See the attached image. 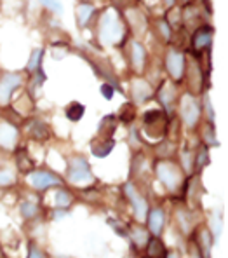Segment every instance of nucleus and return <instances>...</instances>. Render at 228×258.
I'll list each match as a JSON object with an SVG mask.
<instances>
[{"mask_svg":"<svg viewBox=\"0 0 228 258\" xmlns=\"http://www.w3.org/2000/svg\"><path fill=\"white\" fill-rule=\"evenodd\" d=\"M129 30L122 23L119 11L115 7L105 9L98 20V39L103 45H122L127 39Z\"/></svg>","mask_w":228,"mask_h":258,"instance_id":"obj_1","label":"nucleus"},{"mask_svg":"<svg viewBox=\"0 0 228 258\" xmlns=\"http://www.w3.org/2000/svg\"><path fill=\"white\" fill-rule=\"evenodd\" d=\"M143 126L141 131L146 138L150 140H159L161 136H164L167 129V115L162 108H150L143 113Z\"/></svg>","mask_w":228,"mask_h":258,"instance_id":"obj_2","label":"nucleus"},{"mask_svg":"<svg viewBox=\"0 0 228 258\" xmlns=\"http://www.w3.org/2000/svg\"><path fill=\"white\" fill-rule=\"evenodd\" d=\"M68 180L77 187H87L94 183V174L89 168V162L84 157H71L68 161Z\"/></svg>","mask_w":228,"mask_h":258,"instance_id":"obj_3","label":"nucleus"},{"mask_svg":"<svg viewBox=\"0 0 228 258\" xmlns=\"http://www.w3.org/2000/svg\"><path fill=\"white\" fill-rule=\"evenodd\" d=\"M155 171H157L159 180L167 187V190L176 192L180 185L183 183V173H181L180 166L174 164V162L159 161L157 166H155Z\"/></svg>","mask_w":228,"mask_h":258,"instance_id":"obj_4","label":"nucleus"},{"mask_svg":"<svg viewBox=\"0 0 228 258\" xmlns=\"http://www.w3.org/2000/svg\"><path fill=\"white\" fill-rule=\"evenodd\" d=\"M200 112H202V107H200L199 100L193 93H185L180 100V115L181 120H183L187 126L192 129L197 126L199 122Z\"/></svg>","mask_w":228,"mask_h":258,"instance_id":"obj_5","label":"nucleus"},{"mask_svg":"<svg viewBox=\"0 0 228 258\" xmlns=\"http://www.w3.org/2000/svg\"><path fill=\"white\" fill-rule=\"evenodd\" d=\"M166 70L169 74V77L173 79V82H181L187 74V58L181 51L171 47L166 54Z\"/></svg>","mask_w":228,"mask_h":258,"instance_id":"obj_6","label":"nucleus"},{"mask_svg":"<svg viewBox=\"0 0 228 258\" xmlns=\"http://www.w3.org/2000/svg\"><path fill=\"white\" fill-rule=\"evenodd\" d=\"M21 84H23L21 74H11V72L2 74V77H0V105L9 103L13 91L18 89Z\"/></svg>","mask_w":228,"mask_h":258,"instance_id":"obj_7","label":"nucleus"},{"mask_svg":"<svg viewBox=\"0 0 228 258\" xmlns=\"http://www.w3.org/2000/svg\"><path fill=\"white\" fill-rule=\"evenodd\" d=\"M124 192H125V196H127V199L131 201L132 208H134L136 220H138V222H143V220L146 218V215H148V203L145 201V197L139 196L138 190H136L132 183H125L124 185Z\"/></svg>","mask_w":228,"mask_h":258,"instance_id":"obj_8","label":"nucleus"},{"mask_svg":"<svg viewBox=\"0 0 228 258\" xmlns=\"http://www.w3.org/2000/svg\"><path fill=\"white\" fill-rule=\"evenodd\" d=\"M212 39H214V28L212 26H199V28L193 32L192 37V47L195 52L209 51L212 45Z\"/></svg>","mask_w":228,"mask_h":258,"instance_id":"obj_9","label":"nucleus"},{"mask_svg":"<svg viewBox=\"0 0 228 258\" xmlns=\"http://www.w3.org/2000/svg\"><path fill=\"white\" fill-rule=\"evenodd\" d=\"M28 183L37 190H47V188L59 185L61 180H59V176L49 171H33L32 174H28Z\"/></svg>","mask_w":228,"mask_h":258,"instance_id":"obj_10","label":"nucleus"},{"mask_svg":"<svg viewBox=\"0 0 228 258\" xmlns=\"http://www.w3.org/2000/svg\"><path fill=\"white\" fill-rule=\"evenodd\" d=\"M20 140V133L14 124L7 120H0V147L4 150H14Z\"/></svg>","mask_w":228,"mask_h":258,"instance_id":"obj_11","label":"nucleus"},{"mask_svg":"<svg viewBox=\"0 0 228 258\" xmlns=\"http://www.w3.org/2000/svg\"><path fill=\"white\" fill-rule=\"evenodd\" d=\"M176 96H178L176 82H173V81L162 82V86L157 89V98H159V101L162 103V107L167 110L166 113H169L171 110H173L174 103H176Z\"/></svg>","mask_w":228,"mask_h":258,"instance_id":"obj_12","label":"nucleus"},{"mask_svg":"<svg viewBox=\"0 0 228 258\" xmlns=\"http://www.w3.org/2000/svg\"><path fill=\"white\" fill-rule=\"evenodd\" d=\"M154 96V89H151V86L148 84L146 81H143V79H134L131 84V98L134 103H145L148 101L150 98Z\"/></svg>","mask_w":228,"mask_h":258,"instance_id":"obj_13","label":"nucleus"},{"mask_svg":"<svg viewBox=\"0 0 228 258\" xmlns=\"http://www.w3.org/2000/svg\"><path fill=\"white\" fill-rule=\"evenodd\" d=\"M131 64L134 68L136 74H143L146 64V51L139 40H132L131 42Z\"/></svg>","mask_w":228,"mask_h":258,"instance_id":"obj_14","label":"nucleus"},{"mask_svg":"<svg viewBox=\"0 0 228 258\" xmlns=\"http://www.w3.org/2000/svg\"><path fill=\"white\" fill-rule=\"evenodd\" d=\"M113 147H115V140H113V136L112 138L98 136V138L91 143V150H93V154L96 155V157H106V155L113 150Z\"/></svg>","mask_w":228,"mask_h":258,"instance_id":"obj_15","label":"nucleus"},{"mask_svg":"<svg viewBox=\"0 0 228 258\" xmlns=\"http://www.w3.org/2000/svg\"><path fill=\"white\" fill-rule=\"evenodd\" d=\"M146 216H148V229H150V232L159 236L162 232V227H164V211L155 208Z\"/></svg>","mask_w":228,"mask_h":258,"instance_id":"obj_16","label":"nucleus"},{"mask_svg":"<svg viewBox=\"0 0 228 258\" xmlns=\"http://www.w3.org/2000/svg\"><path fill=\"white\" fill-rule=\"evenodd\" d=\"M94 14V6L91 2H82L79 4L77 7V23L81 28H86L87 25H89L91 18H93Z\"/></svg>","mask_w":228,"mask_h":258,"instance_id":"obj_17","label":"nucleus"},{"mask_svg":"<svg viewBox=\"0 0 228 258\" xmlns=\"http://www.w3.org/2000/svg\"><path fill=\"white\" fill-rule=\"evenodd\" d=\"M115 129H117V119L113 115H106L101 119L100 127H98V135L103 136V138H112Z\"/></svg>","mask_w":228,"mask_h":258,"instance_id":"obj_18","label":"nucleus"},{"mask_svg":"<svg viewBox=\"0 0 228 258\" xmlns=\"http://www.w3.org/2000/svg\"><path fill=\"white\" fill-rule=\"evenodd\" d=\"M33 126L28 127V133L32 138L35 140H40V142H44V140H47L49 136H51V131H49L47 124H44L42 120H33Z\"/></svg>","mask_w":228,"mask_h":258,"instance_id":"obj_19","label":"nucleus"},{"mask_svg":"<svg viewBox=\"0 0 228 258\" xmlns=\"http://www.w3.org/2000/svg\"><path fill=\"white\" fill-rule=\"evenodd\" d=\"M84 112H86V107L79 101H71L70 105L66 107V117L71 120V122H77L84 117Z\"/></svg>","mask_w":228,"mask_h":258,"instance_id":"obj_20","label":"nucleus"},{"mask_svg":"<svg viewBox=\"0 0 228 258\" xmlns=\"http://www.w3.org/2000/svg\"><path fill=\"white\" fill-rule=\"evenodd\" d=\"M42 56H44V49H35V51L32 52V56H30V59H28V64H26V72H28V74H35V72L42 70V67H40Z\"/></svg>","mask_w":228,"mask_h":258,"instance_id":"obj_21","label":"nucleus"},{"mask_svg":"<svg viewBox=\"0 0 228 258\" xmlns=\"http://www.w3.org/2000/svg\"><path fill=\"white\" fill-rule=\"evenodd\" d=\"M131 239L134 241V244L138 246V248H141V246H145L148 242V234L141 227H134V229L131 230Z\"/></svg>","mask_w":228,"mask_h":258,"instance_id":"obj_22","label":"nucleus"},{"mask_svg":"<svg viewBox=\"0 0 228 258\" xmlns=\"http://www.w3.org/2000/svg\"><path fill=\"white\" fill-rule=\"evenodd\" d=\"M164 246H162V242L159 241L157 237L151 239L150 241V246H148V255H150L151 258H162L164 256Z\"/></svg>","mask_w":228,"mask_h":258,"instance_id":"obj_23","label":"nucleus"},{"mask_svg":"<svg viewBox=\"0 0 228 258\" xmlns=\"http://www.w3.org/2000/svg\"><path fill=\"white\" fill-rule=\"evenodd\" d=\"M136 117V108L132 103H124L122 108H120V120L122 122H132V119Z\"/></svg>","mask_w":228,"mask_h":258,"instance_id":"obj_24","label":"nucleus"},{"mask_svg":"<svg viewBox=\"0 0 228 258\" xmlns=\"http://www.w3.org/2000/svg\"><path fill=\"white\" fill-rule=\"evenodd\" d=\"M71 203V196L66 190H58L54 194V206L56 208H68Z\"/></svg>","mask_w":228,"mask_h":258,"instance_id":"obj_25","label":"nucleus"},{"mask_svg":"<svg viewBox=\"0 0 228 258\" xmlns=\"http://www.w3.org/2000/svg\"><path fill=\"white\" fill-rule=\"evenodd\" d=\"M16 180V174L11 169H0V187H9Z\"/></svg>","mask_w":228,"mask_h":258,"instance_id":"obj_26","label":"nucleus"},{"mask_svg":"<svg viewBox=\"0 0 228 258\" xmlns=\"http://www.w3.org/2000/svg\"><path fill=\"white\" fill-rule=\"evenodd\" d=\"M44 7H47V9L54 11V13L58 14H63V4L59 2V0H39Z\"/></svg>","mask_w":228,"mask_h":258,"instance_id":"obj_27","label":"nucleus"},{"mask_svg":"<svg viewBox=\"0 0 228 258\" xmlns=\"http://www.w3.org/2000/svg\"><path fill=\"white\" fill-rule=\"evenodd\" d=\"M37 213H39V210H37L35 204H30V203H23L21 204V215L25 216L26 220L28 218H33Z\"/></svg>","mask_w":228,"mask_h":258,"instance_id":"obj_28","label":"nucleus"},{"mask_svg":"<svg viewBox=\"0 0 228 258\" xmlns=\"http://www.w3.org/2000/svg\"><path fill=\"white\" fill-rule=\"evenodd\" d=\"M115 9H132L139 4V0H112Z\"/></svg>","mask_w":228,"mask_h":258,"instance_id":"obj_29","label":"nucleus"},{"mask_svg":"<svg viewBox=\"0 0 228 258\" xmlns=\"http://www.w3.org/2000/svg\"><path fill=\"white\" fill-rule=\"evenodd\" d=\"M100 91H101V94L105 96V100H112L113 93H115V89H113V84H101Z\"/></svg>","mask_w":228,"mask_h":258,"instance_id":"obj_30","label":"nucleus"},{"mask_svg":"<svg viewBox=\"0 0 228 258\" xmlns=\"http://www.w3.org/2000/svg\"><path fill=\"white\" fill-rule=\"evenodd\" d=\"M28 249H30V258H45L44 251H42L40 248H37V246L33 244V242H30Z\"/></svg>","mask_w":228,"mask_h":258,"instance_id":"obj_31","label":"nucleus"},{"mask_svg":"<svg viewBox=\"0 0 228 258\" xmlns=\"http://www.w3.org/2000/svg\"><path fill=\"white\" fill-rule=\"evenodd\" d=\"M197 155H199V161H197V159H195V166L200 169L204 164H207V161H209V157H207V150H206V149H202V150H200V154H197Z\"/></svg>","mask_w":228,"mask_h":258,"instance_id":"obj_32","label":"nucleus"},{"mask_svg":"<svg viewBox=\"0 0 228 258\" xmlns=\"http://www.w3.org/2000/svg\"><path fill=\"white\" fill-rule=\"evenodd\" d=\"M181 161H183L185 171H187V173L192 171V162H190V152H183V154H181Z\"/></svg>","mask_w":228,"mask_h":258,"instance_id":"obj_33","label":"nucleus"},{"mask_svg":"<svg viewBox=\"0 0 228 258\" xmlns=\"http://www.w3.org/2000/svg\"><path fill=\"white\" fill-rule=\"evenodd\" d=\"M206 110H207V117L211 120H214V113H212V105H211V101L206 100Z\"/></svg>","mask_w":228,"mask_h":258,"instance_id":"obj_34","label":"nucleus"},{"mask_svg":"<svg viewBox=\"0 0 228 258\" xmlns=\"http://www.w3.org/2000/svg\"><path fill=\"white\" fill-rule=\"evenodd\" d=\"M164 4L167 7H174V4H176V0H164Z\"/></svg>","mask_w":228,"mask_h":258,"instance_id":"obj_35","label":"nucleus"},{"mask_svg":"<svg viewBox=\"0 0 228 258\" xmlns=\"http://www.w3.org/2000/svg\"><path fill=\"white\" fill-rule=\"evenodd\" d=\"M181 2H183L185 6H188V4H192V0H181Z\"/></svg>","mask_w":228,"mask_h":258,"instance_id":"obj_36","label":"nucleus"},{"mask_svg":"<svg viewBox=\"0 0 228 258\" xmlns=\"http://www.w3.org/2000/svg\"><path fill=\"white\" fill-rule=\"evenodd\" d=\"M167 258H176V255H174V253H169V256Z\"/></svg>","mask_w":228,"mask_h":258,"instance_id":"obj_37","label":"nucleus"},{"mask_svg":"<svg viewBox=\"0 0 228 258\" xmlns=\"http://www.w3.org/2000/svg\"><path fill=\"white\" fill-rule=\"evenodd\" d=\"M84 2H96V0H84Z\"/></svg>","mask_w":228,"mask_h":258,"instance_id":"obj_38","label":"nucleus"}]
</instances>
